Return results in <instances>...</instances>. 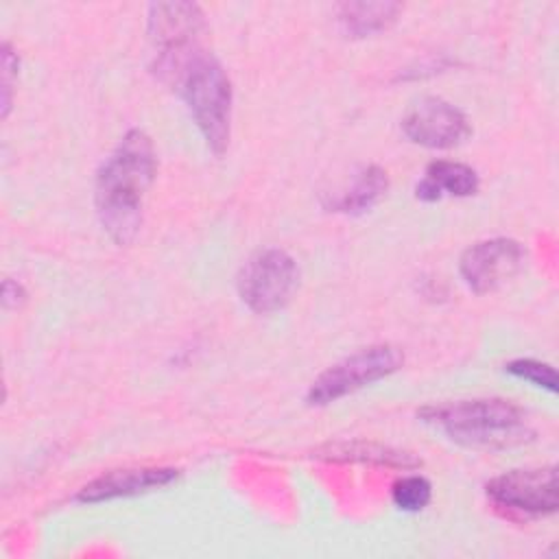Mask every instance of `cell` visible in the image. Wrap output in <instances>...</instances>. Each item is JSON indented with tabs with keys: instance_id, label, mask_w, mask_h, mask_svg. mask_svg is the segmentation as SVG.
Listing matches in <instances>:
<instances>
[{
	"instance_id": "cell-8",
	"label": "cell",
	"mask_w": 559,
	"mask_h": 559,
	"mask_svg": "<svg viewBox=\"0 0 559 559\" xmlns=\"http://www.w3.org/2000/svg\"><path fill=\"white\" fill-rule=\"evenodd\" d=\"M402 131L413 144L426 148H454L469 138L472 127L456 105L439 96H426L408 107Z\"/></svg>"
},
{
	"instance_id": "cell-9",
	"label": "cell",
	"mask_w": 559,
	"mask_h": 559,
	"mask_svg": "<svg viewBox=\"0 0 559 559\" xmlns=\"http://www.w3.org/2000/svg\"><path fill=\"white\" fill-rule=\"evenodd\" d=\"M205 15L194 2H153L148 7V37L157 55L199 44Z\"/></svg>"
},
{
	"instance_id": "cell-5",
	"label": "cell",
	"mask_w": 559,
	"mask_h": 559,
	"mask_svg": "<svg viewBox=\"0 0 559 559\" xmlns=\"http://www.w3.org/2000/svg\"><path fill=\"white\" fill-rule=\"evenodd\" d=\"M297 284L299 269L295 258L277 247H266L249 255L236 277L242 304L258 314L282 310L297 290Z\"/></svg>"
},
{
	"instance_id": "cell-2",
	"label": "cell",
	"mask_w": 559,
	"mask_h": 559,
	"mask_svg": "<svg viewBox=\"0 0 559 559\" xmlns=\"http://www.w3.org/2000/svg\"><path fill=\"white\" fill-rule=\"evenodd\" d=\"M153 70L183 98L207 148L223 155L231 138V83L223 66L201 44L157 55Z\"/></svg>"
},
{
	"instance_id": "cell-1",
	"label": "cell",
	"mask_w": 559,
	"mask_h": 559,
	"mask_svg": "<svg viewBox=\"0 0 559 559\" xmlns=\"http://www.w3.org/2000/svg\"><path fill=\"white\" fill-rule=\"evenodd\" d=\"M155 170L153 140L142 129H129L96 173V214L107 236L120 247L131 245L140 231L144 197Z\"/></svg>"
},
{
	"instance_id": "cell-11",
	"label": "cell",
	"mask_w": 559,
	"mask_h": 559,
	"mask_svg": "<svg viewBox=\"0 0 559 559\" xmlns=\"http://www.w3.org/2000/svg\"><path fill=\"white\" fill-rule=\"evenodd\" d=\"M389 190L386 170L376 164L358 166L343 186L323 199V205L332 212L362 214L371 210Z\"/></svg>"
},
{
	"instance_id": "cell-13",
	"label": "cell",
	"mask_w": 559,
	"mask_h": 559,
	"mask_svg": "<svg viewBox=\"0 0 559 559\" xmlns=\"http://www.w3.org/2000/svg\"><path fill=\"white\" fill-rule=\"evenodd\" d=\"M319 459L328 461H354V463H373V465H386V467H400V469H415L421 465V459H417L413 452L397 450L391 445L373 443V441H338L328 443L317 450Z\"/></svg>"
},
{
	"instance_id": "cell-17",
	"label": "cell",
	"mask_w": 559,
	"mask_h": 559,
	"mask_svg": "<svg viewBox=\"0 0 559 559\" xmlns=\"http://www.w3.org/2000/svg\"><path fill=\"white\" fill-rule=\"evenodd\" d=\"M17 68H20V59L13 52L11 44L4 41L2 44V118H7L11 109V94H13V81L17 76Z\"/></svg>"
},
{
	"instance_id": "cell-14",
	"label": "cell",
	"mask_w": 559,
	"mask_h": 559,
	"mask_svg": "<svg viewBox=\"0 0 559 559\" xmlns=\"http://www.w3.org/2000/svg\"><path fill=\"white\" fill-rule=\"evenodd\" d=\"M402 9L404 7L400 2H391V0L341 2L336 4V22L341 24L347 37H369L395 24Z\"/></svg>"
},
{
	"instance_id": "cell-6",
	"label": "cell",
	"mask_w": 559,
	"mask_h": 559,
	"mask_svg": "<svg viewBox=\"0 0 559 559\" xmlns=\"http://www.w3.org/2000/svg\"><path fill=\"white\" fill-rule=\"evenodd\" d=\"M487 498L507 511L528 518L550 515L559 504L557 467H522L504 472L485 485Z\"/></svg>"
},
{
	"instance_id": "cell-18",
	"label": "cell",
	"mask_w": 559,
	"mask_h": 559,
	"mask_svg": "<svg viewBox=\"0 0 559 559\" xmlns=\"http://www.w3.org/2000/svg\"><path fill=\"white\" fill-rule=\"evenodd\" d=\"M24 301H26L24 288L13 280H4V284H2V304H4V308H20Z\"/></svg>"
},
{
	"instance_id": "cell-7",
	"label": "cell",
	"mask_w": 559,
	"mask_h": 559,
	"mask_svg": "<svg viewBox=\"0 0 559 559\" xmlns=\"http://www.w3.org/2000/svg\"><path fill=\"white\" fill-rule=\"evenodd\" d=\"M526 262V249L513 238H487L467 247L459 262L465 286L476 295H487L513 280Z\"/></svg>"
},
{
	"instance_id": "cell-12",
	"label": "cell",
	"mask_w": 559,
	"mask_h": 559,
	"mask_svg": "<svg viewBox=\"0 0 559 559\" xmlns=\"http://www.w3.org/2000/svg\"><path fill=\"white\" fill-rule=\"evenodd\" d=\"M480 179L476 170L467 164L452 159L430 162L424 177L415 186V197L419 201H439L441 197H469L476 194Z\"/></svg>"
},
{
	"instance_id": "cell-3",
	"label": "cell",
	"mask_w": 559,
	"mask_h": 559,
	"mask_svg": "<svg viewBox=\"0 0 559 559\" xmlns=\"http://www.w3.org/2000/svg\"><path fill=\"white\" fill-rule=\"evenodd\" d=\"M417 417L450 441L472 450H511L535 439L526 413L511 400L474 397L424 406Z\"/></svg>"
},
{
	"instance_id": "cell-15",
	"label": "cell",
	"mask_w": 559,
	"mask_h": 559,
	"mask_svg": "<svg viewBox=\"0 0 559 559\" xmlns=\"http://www.w3.org/2000/svg\"><path fill=\"white\" fill-rule=\"evenodd\" d=\"M391 498L400 511L417 513L428 507V502L432 498V485L421 474H408L393 483Z\"/></svg>"
},
{
	"instance_id": "cell-10",
	"label": "cell",
	"mask_w": 559,
	"mask_h": 559,
	"mask_svg": "<svg viewBox=\"0 0 559 559\" xmlns=\"http://www.w3.org/2000/svg\"><path fill=\"white\" fill-rule=\"evenodd\" d=\"M179 476V469L173 467H124L109 469L98 478L83 485L76 493L79 502H107L116 498H131L138 493H146L159 487L170 485Z\"/></svg>"
},
{
	"instance_id": "cell-16",
	"label": "cell",
	"mask_w": 559,
	"mask_h": 559,
	"mask_svg": "<svg viewBox=\"0 0 559 559\" xmlns=\"http://www.w3.org/2000/svg\"><path fill=\"white\" fill-rule=\"evenodd\" d=\"M504 371L518 380L528 382L531 386L544 389L548 393L557 391V373L548 362L535 358H515L504 365Z\"/></svg>"
},
{
	"instance_id": "cell-4",
	"label": "cell",
	"mask_w": 559,
	"mask_h": 559,
	"mask_svg": "<svg viewBox=\"0 0 559 559\" xmlns=\"http://www.w3.org/2000/svg\"><path fill=\"white\" fill-rule=\"evenodd\" d=\"M404 365V354L400 347L389 343H378L362 347L343 360L330 365L323 373H319L308 393L306 402L310 406L332 404L362 386H369L382 378H389Z\"/></svg>"
}]
</instances>
